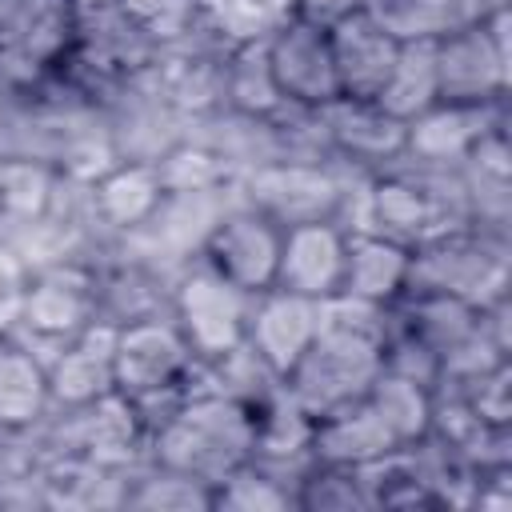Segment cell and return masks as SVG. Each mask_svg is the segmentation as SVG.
Segmentation results:
<instances>
[{
  "label": "cell",
  "instance_id": "obj_22",
  "mask_svg": "<svg viewBox=\"0 0 512 512\" xmlns=\"http://www.w3.org/2000/svg\"><path fill=\"white\" fill-rule=\"evenodd\" d=\"M356 480L364 492V508H436L420 444L388 448L384 456L360 464Z\"/></svg>",
  "mask_w": 512,
  "mask_h": 512
},
{
  "label": "cell",
  "instance_id": "obj_33",
  "mask_svg": "<svg viewBox=\"0 0 512 512\" xmlns=\"http://www.w3.org/2000/svg\"><path fill=\"white\" fill-rule=\"evenodd\" d=\"M364 0H288V12L292 16H304V20H316V24H332L340 20L344 12L360 8Z\"/></svg>",
  "mask_w": 512,
  "mask_h": 512
},
{
  "label": "cell",
  "instance_id": "obj_19",
  "mask_svg": "<svg viewBox=\"0 0 512 512\" xmlns=\"http://www.w3.org/2000/svg\"><path fill=\"white\" fill-rule=\"evenodd\" d=\"M408 272H412V248L408 244L388 240L380 232H352L340 292L392 308L408 292Z\"/></svg>",
  "mask_w": 512,
  "mask_h": 512
},
{
  "label": "cell",
  "instance_id": "obj_30",
  "mask_svg": "<svg viewBox=\"0 0 512 512\" xmlns=\"http://www.w3.org/2000/svg\"><path fill=\"white\" fill-rule=\"evenodd\" d=\"M120 12H128L160 48L176 44L196 32L200 24V0H116Z\"/></svg>",
  "mask_w": 512,
  "mask_h": 512
},
{
  "label": "cell",
  "instance_id": "obj_23",
  "mask_svg": "<svg viewBox=\"0 0 512 512\" xmlns=\"http://www.w3.org/2000/svg\"><path fill=\"white\" fill-rule=\"evenodd\" d=\"M224 108L248 120H272L288 108V100L276 88V76L268 68L264 40L236 44L224 56Z\"/></svg>",
  "mask_w": 512,
  "mask_h": 512
},
{
  "label": "cell",
  "instance_id": "obj_8",
  "mask_svg": "<svg viewBox=\"0 0 512 512\" xmlns=\"http://www.w3.org/2000/svg\"><path fill=\"white\" fill-rule=\"evenodd\" d=\"M192 348L184 344L176 320L144 316L132 324H116V392L128 400H148L164 392H184V376L192 368ZM188 396V392H184Z\"/></svg>",
  "mask_w": 512,
  "mask_h": 512
},
{
  "label": "cell",
  "instance_id": "obj_31",
  "mask_svg": "<svg viewBox=\"0 0 512 512\" xmlns=\"http://www.w3.org/2000/svg\"><path fill=\"white\" fill-rule=\"evenodd\" d=\"M508 360L488 368L484 376L460 384L456 392L468 400V408L480 416V424L488 428H512V384H508Z\"/></svg>",
  "mask_w": 512,
  "mask_h": 512
},
{
  "label": "cell",
  "instance_id": "obj_10",
  "mask_svg": "<svg viewBox=\"0 0 512 512\" xmlns=\"http://www.w3.org/2000/svg\"><path fill=\"white\" fill-rule=\"evenodd\" d=\"M264 52H268V68L276 76V88L288 104L316 112L340 96L328 24H316V20L288 12L272 28V36L264 40Z\"/></svg>",
  "mask_w": 512,
  "mask_h": 512
},
{
  "label": "cell",
  "instance_id": "obj_14",
  "mask_svg": "<svg viewBox=\"0 0 512 512\" xmlns=\"http://www.w3.org/2000/svg\"><path fill=\"white\" fill-rule=\"evenodd\" d=\"M344 256H348V232L336 220H312L284 228L280 260H276V284L284 292L324 300L340 292L344 284Z\"/></svg>",
  "mask_w": 512,
  "mask_h": 512
},
{
  "label": "cell",
  "instance_id": "obj_15",
  "mask_svg": "<svg viewBox=\"0 0 512 512\" xmlns=\"http://www.w3.org/2000/svg\"><path fill=\"white\" fill-rule=\"evenodd\" d=\"M316 328H320V300L268 288L252 296L244 344L284 380L296 368V360L308 352V344L316 340Z\"/></svg>",
  "mask_w": 512,
  "mask_h": 512
},
{
  "label": "cell",
  "instance_id": "obj_21",
  "mask_svg": "<svg viewBox=\"0 0 512 512\" xmlns=\"http://www.w3.org/2000/svg\"><path fill=\"white\" fill-rule=\"evenodd\" d=\"M48 412V364L20 340H0V428L36 432Z\"/></svg>",
  "mask_w": 512,
  "mask_h": 512
},
{
  "label": "cell",
  "instance_id": "obj_28",
  "mask_svg": "<svg viewBox=\"0 0 512 512\" xmlns=\"http://www.w3.org/2000/svg\"><path fill=\"white\" fill-rule=\"evenodd\" d=\"M212 508H228V512H276V508H296L292 484L284 476H276L272 468L244 460L240 468H232L224 480L212 484Z\"/></svg>",
  "mask_w": 512,
  "mask_h": 512
},
{
  "label": "cell",
  "instance_id": "obj_26",
  "mask_svg": "<svg viewBox=\"0 0 512 512\" xmlns=\"http://www.w3.org/2000/svg\"><path fill=\"white\" fill-rule=\"evenodd\" d=\"M376 104L404 124L436 104V40H404Z\"/></svg>",
  "mask_w": 512,
  "mask_h": 512
},
{
  "label": "cell",
  "instance_id": "obj_25",
  "mask_svg": "<svg viewBox=\"0 0 512 512\" xmlns=\"http://www.w3.org/2000/svg\"><path fill=\"white\" fill-rule=\"evenodd\" d=\"M432 384L424 380H412V376H400V372H380L376 384L368 388V404L376 408V416L384 420L388 436L396 444H416L428 436V424H432Z\"/></svg>",
  "mask_w": 512,
  "mask_h": 512
},
{
  "label": "cell",
  "instance_id": "obj_18",
  "mask_svg": "<svg viewBox=\"0 0 512 512\" xmlns=\"http://www.w3.org/2000/svg\"><path fill=\"white\" fill-rule=\"evenodd\" d=\"M32 476L44 508H124L128 472L104 468L88 456L40 452Z\"/></svg>",
  "mask_w": 512,
  "mask_h": 512
},
{
  "label": "cell",
  "instance_id": "obj_11",
  "mask_svg": "<svg viewBox=\"0 0 512 512\" xmlns=\"http://www.w3.org/2000/svg\"><path fill=\"white\" fill-rule=\"evenodd\" d=\"M316 120H320V132H324L332 156L352 168L380 172L404 156L408 124L396 120L392 112H384L376 100L336 96L332 104L316 108Z\"/></svg>",
  "mask_w": 512,
  "mask_h": 512
},
{
  "label": "cell",
  "instance_id": "obj_3",
  "mask_svg": "<svg viewBox=\"0 0 512 512\" xmlns=\"http://www.w3.org/2000/svg\"><path fill=\"white\" fill-rule=\"evenodd\" d=\"M380 372H384V340L380 336L320 324L308 352L284 376V388L312 416H324L332 408L364 400Z\"/></svg>",
  "mask_w": 512,
  "mask_h": 512
},
{
  "label": "cell",
  "instance_id": "obj_2",
  "mask_svg": "<svg viewBox=\"0 0 512 512\" xmlns=\"http://www.w3.org/2000/svg\"><path fill=\"white\" fill-rule=\"evenodd\" d=\"M408 292H448L476 308L508 296V232L468 224L412 248Z\"/></svg>",
  "mask_w": 512,
  "mask_h": 512
},
{
  "label": "cell",
  "instance_id": "obj_9",
  "mask_svg": "<svg viewBox=\"0 0 512 512\" xmlns=\"http://www.w3.org/2000/svg\"><path fill=\"white\" fill-rule=\"evenodd\" d=\"M280 240H284V228L264 212H256L252 204H244V196H236L228 212L216 220V228L208 232L200 260L224 280H232L236 288H244L248 296H260L276 284Z\"/></svg>",
  "mask_w": 512,
  "mask_h": 512
},
{
  "label": "cell",
  "instance_id": "obj_32",
  "mask_svg": "<svg viewBox=\"0 0 512 512\" xmlns=\"http://www.w3.org/2000/svg\"><path fill=\"white\" fill-rule=\"evenodd\" d=\"M28 284H32L28 260H24L8 240H0V340H8V336L20 328Z\"/></svg>",
  "mask_w": 512,
  "mask_h": 512
},
{
  "label": "cell",
  "instance_id": "obj_20",
  "mask_svg": "<svg viewBox=\"0 0 512 512\" xmlns=\"http://www.w3.org/2000/svg\"><path fill=\"white\" fill-rule=\"evenodd\" d=\"M388 448H400V444L388 436V428L376 416V408L368 404V396L312 420V460L360 468V464L384 456Z\"/></svg>",
  "mask_w": 512,
  "mask_h": 512
},
{
  "label": "cell",
  "instance_id": "obj_24",
  "mask_svg": "<svg viewBox=\"0 0 512 512\" xmlns=\"http://www.w3.org/2000/svg\"><path fill=\"white\" fill-rule=\"evenodd\" d=\"M56 168L36 156H0V240L32 228L52 200Z\"/></svg>",
  "mask_w": 512,
  "mask_h": 512
},
{
  "label": "cell",
  "instance_id": "obj_16",
  "mask_svg": "<svg viewBox=\"0 0 512 512\" xmlns=\"http://www.w3.org/2000/svg\"><path fill=\"white\" fill-rule=\"evenodd\" d=\"M116 324L96 316L48 360V400L56 408H80L116 392Z\"/></svg>",
  "mask_w": 512,
  "mask_h": 512
},
{
  "label": "cell",
  "instance_id": "obj_13",
  "mask_svg": "<svg viewBox=\"0 0 512 512\" xmlns=\"http://www.w3.org/2000/svg\"><path fill=\"white\" fill-rule=\"evenodd\" d=\"M504 124V100L496 104H456V100H436L420 116L408 120L404 132V156L412 164H436V168H460V160L472 152V144Z\"/></svg>",
  "mask_w": 512,
  "mask_h": 512
},
{
  "label": "cell",
  "instance_id": "obj_27",
  "mask_svg": "<svg viewBox=\"0 0 512 512\" xmlns=\"http://www.w3.org/2000/svg\"><path fill=\"white\" fill-rule=\"evenodd\" d=\"M124 508H148V512H192V508H212V484L164 468V464H136L128 472V492H124Z\"/></svg>",
  "mask_w": 512,
  "mask_h": 512
},
{
  "label": "cell",
  "instance_id": "obj_17",
  "mask_svg": "<svg viewBox=\"0 0 512 512\" xmlns=\"http://www.w3.org/2000/svg\"><path fill=\"white\" fill-rule=\"evenodd\" d=\"M88 196H92V220L100 236L120 240L156 212V204L164 200V184H160L156 160H116L104 176L88 184Z\"/></svg>",
  "mask_w": 512,
  "mask_h": 512
},
{
  "label": "cell",
  "instance_id": "obj_6",
  "mask_svg": "<svg viewBox=\"0 0 512 512\" xmlns=\"http://www.w3.org/2000/svg\"><path fill=\"white\" fill-rule=\"evenodd\" d=\"M508 96V4L436 36V100L496 104Z\"/></svg>",
  "mask_w": 512,
  "mask_h": 512
},
{
  "label": "cell",
  "instance_id": "obj_7",
  "mask_svg": "<svg viewBox=\"0 0 512 512\" xmlns=\"http://www.w3.org/2000/svg\"><path fill=\"white\" fill-rule=\"evenodd\" d=\"M100 316L96 264H48L32 268V284L24 296V316L12 340L32 348L44 364L92 320Z\"/></svg>",
  "mask_w": 512,
  "mask_h": 512
},
{
  "label": "cell",
  "instance_id": "obj_4",
  "mask_svg": "<svg viewBox=\"0 0 512 512\" xmlns=\"http://www.w3.org/2000/svg\"><path fill=\"white\" fill-rule=\"evenodd\" d=\"M364 168H352L344 160H268L236 176L244 204L276 220L280 228L312 224V220H336L344 192L352 188V176ZM368 176V172H364Z\"/></svg>",
  "mask_w": 512,
  "mask_h": 512
},
{
  "label": "cell",
  "instance_id": "obj_12",
  "mask_svg": "<svg viewBox=\"0 0 512 512\" xmlns=\"http://www.w3.org/2000/svg\"><path fill=\"white\" fill-rule=\"evenodd\" d=\"M328 44H332L340 96L352 100H376L404 48V40H396L364 4L328 24Z\"/></svg>",
  "mask_w": 512,
  "mask_h": 512
},
{
  "label": "cell",
  "instance_id": "obj_34",
  "mask_svg": "<svg viewBox=\"0 0 512 512\" xmlns=\"http://www.w3.org/2000/svg\"><path fill=\"white\" fill-rule=\"evenodd\" d=\"M72 4H76V12H88V8H108L116 0H72Z\"/></svg>",
  "mask_w": 512,
  "mask_h": 512
},
{
  "label": "cell",
  "instance_id": "obj_29",
  "mask_svg": "<svg viewBox=\"0 0 512 512\" xmlns=\"http://www.w3.org/2000/svg\"><path fill=\"white\" fill-rule=\"evenodd\" d=\"M292 496H296V508H308V512H348V508H364V492H360L356 468L324 464V460H312V464L296 476Z\"/></svg>",
  "mask_w": 512,
  "mask_h": 512
},
{
  "label": "cell",
  "instance_id": "obj_5",
  "mask_svg": "<svg viewBox=\"0 0 512 512\" xmlns=\"http://www.w3.org/2000/svg\"><path fill=\"white\" fill-rule=\"evenodd\" d=\"M248 312H252V296L244 288H236L232 280H224L220 272H212L204 260H192L172 276L168 316L176 320L192 356L204 364H212V360L228 356L236 344H244Z\"/></svg>",
  "mask_w": 512,
  "mask_h": 512
},
{
  "label": "cell",
  "instance_id": "obj_1",
  "mask_svg": "<svg viewBox=\"0 0 512 512\" xmlns=\"http://www.w3.org/2000/svg\"><path fill=\"white\" fill-rule=\"evenodd\" d=\"M148 460L216 484L252 460V412L220 388L196 392L148 436Z\"/></svg>",
  "mask_w": 512,
  "mask_h": 512
}]
</instances>
